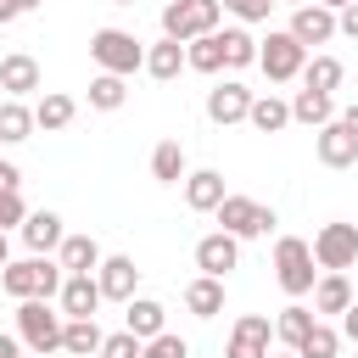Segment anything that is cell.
Instances as JSON below:
<instances>
[{
    "label": "cell",
    "instance_id": "681fc988",
    "mask_svg": "<svg viewBox=\"0 0 358 358\" xmlns=\"http://www.w3.org/2000/svg\"><path fill=\"white\" fill-rule=\"evenodd\" d=\"M112 6H134V0H112Z\"/></svg>",
    "mask_w": 358,
    "mask_h": 358
},
{
    "label": "cell",
    "instance_id": "8d00e7d4",
    "mask_svg": "<svg viewBox=\"0 0 358 358\" xmlns=\"http://www.w3.org/2000/svg\"><path fill=\"white\" fill-rule=\"evenodd\" d=\"M140 347H145L140 336L117 330V336H106V341H101V358H140Z\"/></svg>",
    "mask_w": 358,
    "mask_h": 358
},
{
    "label": "cell",
    "instance_id": "c3c4849f",
    "mask_svg": "<svg viewBox=\"0 0 358 358\" xmlns=\"http://www.w3.org/2000/svg\"><path fill=\"white\" fill-rule=\"evenodd\" d=\"M274 6H291V11H296V6H308V0H274Z\"/></svg>",
    "mask_w": 358,
    "mask_h": 358
},
{
    "label": "cell",
    "instance_id": "d590c367",
    "mask_svg": "<svg viewBox=\"0 0 358 358\" xmlns=\"http://www.w3.org/2000/svg\"><path fill=\"white\" fill-rule=\"evenodd\" d=\"M140 358H190V347H185V336L162 330V336H151V341L140 347Z\"/></svg>",
    "mask_w": 358,
    "mask_h": 358
},
{
    "label": "cell",
    "instance_id": "7402d4cb",
    "mask_svg": "<svg viewBox=\"0 0 358 358\" xmlns=\"http://www.w3.org/2000/svg\"><path fill=\"white\" fill-rule=\"evenodd\" d=\"M313 313H347L358 296H352V285H347V274H319L313 280Z\"/></svg>",
    "mask_w": 358,
    "mask_h": 358
},
{
    "label": "cell",
    "instance_id": "9c48e42d",
    "mask_svg": "<svg viewBox=\"0 0 358 358\" xmlns=\"http://www.w3.org/2000/svg\"><path fill=\"white\" fill-rule=\"evenodd\" d=\"M268 341H274V319L268 313H241L235 330H229L224 358H268Z\"/></svg>",
    "mask_w": 358,
    "mask_h": 358
},
{
    "label": "cell",
    "instance_id": "5bb4252c",
    "mask_svg": "<svg viewBox=\"0 0 358 358\" xmlns=\"http://www.w3.org/2000/svg\"><path fill=\"white\" fill-rule=\"evenodd\" d=\"M0 90H6V101H22V95H34V90H39V62H34L28 50H11V56H0Z\"/></svg>",
    "mask_w": 358,
    "mask_h": 358
},
{
    "label": "cell",
    "instance_id": "f35d334b",
    "mask_svg": "<svg viewBox=\"0 0 358 358\" xmlns=\"http://www.w3.org/2000/svg\"><path fill=\"white\" fill-rule=\"evenodd\" d=\"M218 6H224V11H235V17H241V22H263V17H268V6H274V0H218Z\"/></svg>",
    "mask_w": 358,
    "mask_h": 358
},
{
    "label": "cell",
    "instance_id": "2e32d148",
    "mask_svg": "<svg viewBox=\"0 0 358 358\" xmlns=\"http://www.w3.org/2000/svg\"><path fill=\"white\" fill-rule=\"evenodd\" d=\"M313 151H319L324 168H352V162H358V134H347L341 123H324V129L313 134Z\"/></svg>",
    "mask_w": 358,
    "mask_h": 358
},
{
    "label": "cell",
    "instance_id": "6da1fadb",
    "mask_svg": "<svg viewBox=\"0 0 358 358\" xmlns=\"http://www.w3.org/2000/svg\"><path fill=\"white\" fill-rule=\"evenodd\" d=\"M62 263H50V257H22V263H6L0 268V285H6V296H17V302H50L56 291H62Z\"/></svg>",
    "mask_w": 358,
    "mask_h": 358
},
{
    "label": "cell",
    "instance_id": "d6986e66",
    "mask_svg": "<svg viewBox=\"0 0 358 358\" xmlns=\"http://www.w3.org/2000/svg\"><path fill=\"white\" fill-rule=\"evenodd\" d=\"M56 263H62V274H95V268H101V246H95V235H62Z\"/></svg>",
    "mask_w": 358,
    "mask_h": 358
},
{
    "label": "cell",
    "instance_id": "d4e9b609",
    "mask_svg": "<svg viewBox=\"0 0 358 358\" xmlns=\"http://www.w3.org/2000/svg\"><path fill=\"white\" fill-rule=\"evenodd\" d=\"M185 308H190L196 319H218V313H224V280L196 274V280L185 285Z\"/></svg>",
    "mask_w": 358,
    "mask_h": 358
},
{
    "label": "cell",
    "instance_id": "ac0fdd59",
    "mask_svg": "<svg viewBox=\"0 0 358 358\" xmlns=\"http://www.w3.org/2000/svg\"><path fill=\"white\" fill-rule=\"evenodd\" d=\"M123 330L140 336V341H151V336L168 330V308L151 302V296H134V302H123Z\"/></svg>",
    "mask_w": 358,
    "mask_h": 358
},
{
    "label": "cell",
    "instance_id": "b9f144b4",
    "mask_svg": "<svg viewBox=\"0 0 358 358\" xmlns=\"http://www.w3.org/2000/svg\"><path fill=\"white\" fill-rule=\"evenodd\" d=\"M22 185V173H17V162H0V190H17Z\"/></svg>",
    "mask_w": 358,
    "mask_h": 358
},
{
    "label": "cell",
    "instance_id": "e575fe53",
    "mask_svg": "<svg viewBox=\"0 0 358 358\" xmlns=\"http://www.w3.org/2000/svg\"><path fill=\"white\" fill-rule=\"evenodd\" d=\"M336 352H341V336H336L330 324H319V319H313V330L302 336V347H296V358H336Z\"/></svg>",
    "mask_w": 358,
    "mask_h": 358
},
{
    "label": "cell",
    "instance_id": "bcb514c9",
    "mask_svg": "<svg viewBox=\"0 0 358 358\" xmlns=\"http://www.w3.org/2000/svg\"><path fill=\"white\" fill-rule=\"evenodd\" d=\"M11 263V241H6V229H0V268Z\"/></svg>",
    "mask_w": 358,
    "mask_h": 358
},
{
    "label": "cell",
    "instance_id": "9a60e30c",
    "mask_svg": "<svg viewBox=\"0 0 358 358\" xmlns=\"http://www.w3.org/2000/svg\"><path fill=\"white\" fill-rule=\"evenodd\" d=\"M56 296H62V319H95V308H101V285H95V274H67Z\"/></svg>",
    "mask_w": 358,
    "mask_h": 358
},
{
    "label": "cell",
    "instance_id": "277c9868",
    "mask_svg": "<svg viewBox=\"0 0 358 358\" xmlns=\"http://www.w3.org/2000/svg\"><path fill=\"white\" fill-rule=\"evenodd\" d=\"M62 313L50 308V302H17V341L34 352V358H45V352H62Z\"/></svg>",
    "mask_w": 358,
    "mask_h": 358
},
{
    "label": "cell",
    "instance_id": "603a6c76",
    "mask_svg": "<svg viewBox=\"0 0 358 358\" xmlns=\"http://www.w3.org/2000/svg\"><path fill=\"white\" fill-rule=\"evenodd\" d=\"M101 341H106V336H101L95 319H67V324H62V352H67V358H101Z\"/></svg>",
    "mask_w": 358,
    "mask_h": 358
},
{
    "label": "cell",
    "instance_id": "f546056e",
    "mask_svg": "<svg viewBox=\"0 0 358 358\" xmlns=\"http://www.w3.org/2000/svg\"><path fill=\"white\" fill-rule=\"evenodd\" d=\"M185 67H196V73H224V45H218V28L185 45Z\"/></svg>",
    "mask_w": 358,
    "mask_h": 358
},
{
    "label": "cell",
    "instance_id": "5b68a950",
    "mask_svg": "<svg viewBox=\"0 0 358 358\" xmlns=\"http://www.w3.org/2000/svg\"><path fill=\"white\" fill-rule=\"evenodd\" d=\"M218 17H224V6H218V0H168V6H162V39L190 45V39L213 34V28H218Z\"/></svg>",
    "mask_w": 358,
    "mask_h": 358
},
{
    "label": "cell",
    "instance_id": "83f0119b",
    "mask_svg": "<svg viewBox=\"0 0 358 358\" xmlns=\"http://www.w3.org/2000/svg\"><path fill=\"white\" fill-rule=\"evenodd\" d=\"M341 78H347V67H341L336 56H313V62H302V90L336 95V90H341Z\"/></svg>",
    "mask_w": 358,
    "mask_h": 358
},
{
    "label": "cell",
    "instance_id": "484cf974",
    "mask_svg": "<svg viewBox=\"0 0 358 358\" xmlns=\"http://www.w3.org/2000/svg\"><path fill=\"white\" fill-rule=\"evenodd\" d=\"M246 123L257 129V134H280L285 123H291V106L268 90V95H252V112H246Z\"/></svg>",
    "mask_w": 358,
    "mask_h": 358
},
{
    "label": "cell",
    "instance_id": "ab89813d",
    "mask_svg": "<svg viewBox=\"0 0 358 358\" xmlns=\"http://www.w3.org/2000/svg\"><path fill=\"white\" fill-rule=\"evenodd\" d=\"M336 34H347V39H358V0L336 11Z\"/></svg>",
    "mask_w": 358,
    "mask_h": 358
},
{
    "label": "cell",
    "instance_id": "3957f363",
    "mask_svg": "<svg viewBox=\"0 0 358 358\" xmlns=\"http://www.w3.org/2000/svg\"><path fill=\"white\" fill-rule=\"evenodd\" d=\"M274 280H280L285 296H308V291H313L319 268H313V252H308L302 235H280V241H274Z\"/></svg>",
    "mask_w": 358,
    "mask_h": 358
},
{
    "label": "cell",
    "instance_id": "7bdbcfd3",
    "mask_svg": "<svg viewBox=\"0 0 358 358\" xmlns=\"http://www.w3.org/2000/svg\"><path fill=\"white\" fill-rule=\"evenodd\" d=\"M336 123H341L347 134H358V101H352V106H341V112H336Z\"/></svg>",
    "mask_w": 358,
    "mask_h": 358
},
{
    "label": "cell",
    "instance_id": "f5cc1de1",
    "mask_svg": "<svg viewBox=\"0 0 358 358\" xmlns=\"http://www.w3.org/2000/svg\"><path fill=\"white\" fill-rule=\"evenodd\" d=\"M0 162H6V157H0Z\"/></svg>",
    "mask_w": 358,
    "mask_h": 358
},
{
    "label": "cell",
    "instance_id": "60d3db41",
    "mask_svg": "<svg viewBox=\"0 0 358 358\" xmlns=\"http://www.w3.org/2000/svg\"><path fill=\"white\" fill-rule=\"evenodd\" d=\"M39 0H0V22H17L22 11H34Z\"/></svg>",
    "mask_w": 358,
    "mask_h": 358
},
{
    "label": "cell",
    "instance_id": "44dd1931",
    "mask_svg": "<svg viewBox=\"0 0 358 358\" xmlns=\"http://www.w3.org/2000/svg\"><path fill=\"white\" fill-rule=\"evenodd\" d=\"M62 235H67V229H62V218H56V213H45V207L22 218V241H28V252H34V257L56 252V246H62Z\"/></svg>",
    "mask_w": 358,
    "mask_h": 358
},
{
    "label": "cell",
    "instance_id": "4fadbf2b",
    "mask_svg": "<svg viewBox=\"0 0 358 358\" xmlns=\"http://www.w3.org/2000/svg\"><path fill=\"white\" fill-rule=\"evenodd\" d=\"M246 112H252V90L241 78H224V84L207 90V117L213 123H246Z\"/></svg>",
    "mask_w": 358,
    "mask_h": 358
},
{
    "label": "cell",
    "instance_id": "836d02e7",
    "mask_svg": "<svg viewBox=\"0 0 358 358\" xmlns=\"http://www.w3.org/2000/svg\"><path fill=\"white\" fill-rule=\"evenodd\" d=\"M123 101H129V84H123L117 73H95V78H90V106H95V112H117Z\"/></svg>",
    "mask_w": 358,
    "mask_h": 358
},
{
    "label": "cell",
    "instance_id": "d6a6232c",
    "mask_svg": "<svg viewBox=\"0 0 358 358\" xmlns=\"http://www.w3.org/2000/svg\"><path fill=\"white\" fill-rule=\"evenodd\" d=\"M218 45H224V67H257V39L246 28H224Z\"/></svg>",
    "mask_w": 358,
    "mask_h": 358
},
{
    "label": "cell",
    "instance_id": "4316f807",
    "mask_svg": "<svg viewBox=\"0 0 358 358\" xmlns=\"http://www.w3.org/2000/svg\"><path fill=\"white\" fill-rule=\"evenodd\" d=\"M145 73L162 78V84L179 78V73H185V45H179V39H157V45L145 50Z\"/></svg>",
    "mask_w": 358,
    "mask_h": 358
},
{
    "label": "cell",
    "instance_id": "cb8c5ba5",
    "mask_svg": "<svg viewBox=\"0 0 358 358\" xmlns=\"http://www.w3.org/2000/svg\"><path fill=\"white\" fill-rule=\"evenodd\" d=\"M73 117H78V101L62 95V90H45V95L34 101V129H67Z\"/></svg>",
    "mask_w": 358,
    "mask_h": 358
},
{
    "label": "cell",
    "instance_id": "7c38bea8",
    "mask_svg": "<svg viewBox=\"0 0 358 358\" xmlns=\"http://www.w3.org/2000/svg\"><path fill=\"white\" fill-rule=\"evenodd\" d=\"M302 50H313V45H324V39H336V11H324V6H296L291 11V28H285Z\"/></svg>",
    "mask_w": 358,
    "mask_h": 358
},
{
    "label": "cell",
    "instance_id": "f907efd6",
    "mask_svg": "<svg viewBox=\"0 0 358 358\" xmlns=\"http://www.w3.org/2000/svg\"><path fill=\"white\" fill-rule=\"evenodd\" d=\"M280 358H296V352H280Z\"/></svg>",
    "mask_w": 358,
    "mask_h": 358
},
{
    "label": "cell",
    "instance_id": "74e56055",
    "mask_svg": "<svg viewBox=\"0 0 358 358\" xmlns=\"http://www.w3.org/2000/svg\"><path fill=\"white\" fill-rule=\"evenodd\" d=\"M22 218H28V207H22V196L17 190H0V229H22Z\"/></svg>",
    "mask_w": 358,
    "mask_h": 358
},
{
    "label": "cell",
    "instance_id": "e0dca14e",
    "mask_svg": "<svg viewBox=\"0 0 358 358\" xmlns=\"http://www.w3.org/2000/svg\"><path fill=\"white\" fill-rule=\"evenodd\" d=\"M224 196H229V190H224V173H218V168L185 173V207H190V213H213Z\"/></svg>",
    "mask_w": 358,
    "mask_h": 358
},
{
    "label": "cell",
    "instance_id": "7a4b0ae2",
    "mask_svg": "<svg viewBox=\"0 0 358 358\" xmlns=\"http://www.w3.org/2000/svg\"><path fill=\"white\" fill-rule=\"evenodd\" d=\"M90 56H95L101 73H117V78H129V73L145 67V45L129 28H95L90 34Z\"/></svg>",
    "mask_w": 358,
    "mask_h": 358
},
{
    "label": "cell",
    "instance_id": "ffe728a7",
    "mask_svg": "<svg viewBox=\"0 0 358 358\" xmlns=\"http://www.w3.org/2000/svg\"><path fill=\"white\" fill-rule=\"evenodd\" d=\"M285 106H291V123H308V129H324V123H336V95H319V90H296Z\"/></svg>",
    "mask_w": 358,
    "mask_h": 358
},
{
    "label": "cell",
    "instance_id": "f1b7e54d",
    "mask_svg": "<svg viewBox=\"0 0 358 358\" xmlns=\"http://www.w3.org/2000/svg\"><path fill=\"white\" fill-rule=\"evenodd\" d=\"M313 319H319V313H313V308H302V302L280 308V319H274V341H285V347L296 352V347H302V336L313 330Z\"/></svg>",
    "mask_w": 358,
    "mask_h": 358
},
{
    "label": "cell",
    "instance_id": "52a82bcc",
    "mask_svg": "<svg viewBox=\"0 0 358 358\" xmlns=\"http://www.w3.org/2000/svg\"><path fill=\"white\" fill-rule=\"evenodd\" d=\"M213 213H218V229L235 235V241H252V235H268L274 229V207H263L252 196H224Z\"/></svg>",
    "mask_w": 358,
    "mask_h": 358
},
{
    "label": "cell",
    "instance_id": "8fae6325",
    "mask_svg": "<svg viewBox=\"0 0 358 358\" xmlns=\"http://www.w3.org/2000/svg\"><path fill=\"white\" fill-rule=\"evenodd\" d=\"M95 285H101V302H134V291H140V268H134V257H101V268H95Z\"/></svg>",
    "mask_w": 358,
    "mask_h": 358
},
{
    "label": "cell",
    "instance_id": "4dcf8cb0",
    "mask_svg": "<svg viewBox=\"0 0 358 358\" xmlns=\"http://www.w3.org/2000/svg\"><path fill=\"white\" fill-rule=\"evenodd\" d=\"M151 179H157V185H179V179H185V145H179V140H162V145L151 151Z\"/></svg>",
    "mask_w": 358,
    "mask_h": 358
},
{
    "label": "cell",
    "instance_id": "30bf717a",
    "mask_svg": "<svg viewBox=\"0 0 358 358\" xmlns=\"http://www.w3.org/2000/svg\"><path fill=\"white\" fill-rule=\"evenodd\" d=\"M196 268H201L207 280H229V268H241V241L224 235V229L201 235V241H196Z\"/></svg>",
    "mask_w": 358,
    "mask_h": 358
},
{
    "label": "cell",
    "instance_id": "816d5d0a",
    "mask_svg": "<svg viewBox=\"0 0 358 358\" xmlns=\"http://www.w3.org/2000/svg\"><path fill=\"white\" fill-rule=\"evenodd\" d=\"M45 358H56V352H45Z\"/></svg>",
    "mask_w": 358,
    "mask_h": 358
},
{
    "label": "cell",
    "instance_id": "ee69618b",
    "mask_svg": "<svg viewBox=\"0 0 358 358\" xmlns=\"http://www.w3.org/2000/svg\"><path fill=\"white\" fill-rule=\"evenodd\" d=\"M341 330H347V341H352V347H358V302H352V308H347V313H341Z\"/></svg>",
    "mask_w": 358,
    "mask_h": 358
},
{
    "label": "cell",
    "instance_id": "7dc6e473",
    "mask_svg": "<svg viewBox=\"0 0 358 358\" xmlns=\"http://www.w3.org/2000/svg\"><path fill=\"white\" fill-rule=\"evenodd\" d=\"M313 6H324V11H341V6H352V0H313Z\"/></svg>",
    "mask_w": 358,
    "mask_h": 358
},
{
    "label": "cell",
    "instance_id": "ba28073f",
    "mask_svg": "<svg viewBox=\"0 0 358 358\" xmlns=\"http://www.w3.org/2000/svg\"><path fill=\"white\" fill-rule=\"evenodd\" d=\"M302 62H308V50L280 28V34H268V39H257V67L268 73V84H291V78H302Z\"/></svg>",
    "mask_w": 358,
    "mask_h": 358
},
{
    "label": "cell",
    "instance_id": "8992f818",
    "mask_svg": "<svg viewBox=\"0 0 358 358\" xmlns=\"http://www.w3.org/2000/svg\"><path fill=\"white\" fill-rule=\"evenodd\" d=\"M308 252H313V263L324 274H347L358 263V224H319V235L308 241Z\"/></svg>",
    "mask_w": 358,
    "mask_h": 358
},
{
    "label": "cell",
    "instance_id": "1f68e13d",
    "mask_svg": "<svg viewBox=\"0 0 358 358\" xmlns=\"http://www.w3.org/2000/svg\"><path fill=\"white\" fill-rule=\"evenodd\" d=\"M34 134V106L22 101H0V145H17Z\"/></svg>",
    "mask_w": 358,
    "mask_h": 358
},
{
    "label": "cell",
    "instance_id": "f6af8a7d",
    "mask_svg": "<svg viewBox=\"0 0 358 358\" xmlns=\"http://www.w3.org/2000/svg\"><path fill=\"white\" fill-rule=\"evenodd\" d=\"M0 358H22V341L17 336H0Z\"/></svg>",
    "mask_w": 358,
    "mask_h": 358
}]
</instances>
